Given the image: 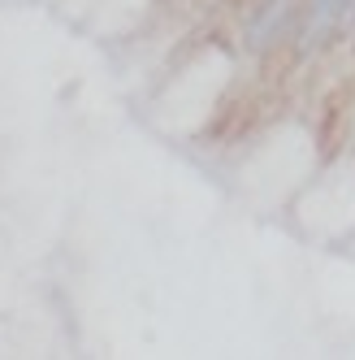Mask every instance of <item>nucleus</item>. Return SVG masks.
I'll use <instances>...</instances> for the list:
<instances>
[{
  "mask_svg": "<svg viewBox=\"0 0 355 360\" xmlns=\"http://www.w3.org/2000/svg\"><path fill=\"white\" fill-rule=\"evenodd\" d=\"M299 5L303 0H260V9L247 22V44L269 48L277 39H290L295 27H299Z\"/></svg>",
  "mask_w": 355,
  "mask_h": 360,
  "instance_id": "nucleus-1",
  "label": "nucleus"
}]
</instances>
